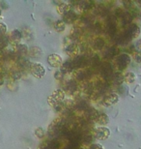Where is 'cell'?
Returning a JSON list of instances; mask_svg holds the SVG:
<instances>
[{
    "label": "cell",
    "instance_id": "obj_1",
    "mask_svg": "<svg viewBox=\"0 0 141 149\" xmlns=\"http://www.w3.org/2000/svg\"><path fill=\"white\" fill-rule=\"evenodd\" d=\"M139 34H140L139 26L133 23V24H131L128 26V28L126 30L125 33L120 37L119 42L120 43H126V42H128V41L133 40V39L137 38L139 36Z\"/></svg>",
    "mask_w": 141,
    "mask_h": 149
},
{
    "label": "cell",
    "instance_id": "obj_2",
    "mask_svg": "<svg viewBox=\"0 0 141 149\" xmlns=\"http://www.w3.org/2000/svg\"><path fill=\"white\" fill-rule=\"evenodd\" d=\"M65 98V91H63L62 89H57L53 93L51 94V96L49 97V104L50 106L54 107L55 105L59 103H62V101Z\"/></svg>",
    "mask_w": 141,
    "mask_h": 149
},
{
    "label": "cell",
    "instance_id": "obj_3",
    "mask_svg": "<svg viewBox=\"0 0 141 149\" xmlns=\"http://www.w3.org/2000/svg\"><path fill=\"white\" fill-rule=\"evenodd\" d=\"M29 70L35 77L41 79L46 74V68L40 63H31L29 66Z\"/></svg>",
    "mask_w": 141,
    "mask_h": 149
},
{
    "label": "cell",
    "instance_id": "obj_4",
    "mask_svg": "<svg viewBox=\"0 0 141 149\" xmlns=\"http://www.w3.org/2000/svg\"><path fill=\"white\" fill-rule=\"evenodd\" d=\"M101 74L106 79H112L113 77V67L110 63H103L100 67Z\"/></svg>",
    "mask_w": 141,
    "mask_h": 149
},
{
    "label": "cell",
    "instance_id": "obj_5",
    "mask_svg": "<svg viewBox=\"0 0 141 149\" xmlns=\"http://www.w3.org/2000/svg\"><path fill=\"white\" fill-rule=\"evenodd\" d=\"M94 136L96 139H100V141H104V139H108L110 136V131L106 127H99L95 130Z\"/></svg>",
    "mask_w": 141,
    "mask_h": 149
},
{
    "label": "cell",
    "instance_id": "obj_6",
    "mask_svg": "<svg viewBox=\"0 0 141 149\" xmlns=\"http://www.w3.org/2000/svg\"><path fill=\"white\" fill-rule=\"evenodd\" d=\"M116 62H117V66L119 67V69L123 70L131 63V57L127 53H121V54L118 55V57H117Z\"/></svg>",
    "mask_w": 141,
    "mask_h": 149
},
{
    "label": "cell",
    "instance_id": "obj_7",
    "mask_svg": "<svg viewBox=\"0 0 141 149\" xmlns=\"http://www.w3.org/2000/svg\"><path fill=\"white\" fill-rule=\"evenodd\" d=\"M72 61H73L74 69H80V68L84 67V66H86V65L89 64L88 59H87L85 57V55H83V54L76 55Z\"/></svg>",
    "mask_w": 141,
    "mask_h": 149
},
{
    "label": "cell",
    "instance_id": "obj_8",
    "mask_svg": "<svg viewBox=\"0 0 141 149\" xmlns=\"http://www.w3.org/2000/svg\"><path fill=\"white\" fill-rule=\"evenodd\" d=\"M47 63L53 68H57V67L61 66L63 63V60L60 55L52 53V54H50L49 57H47Z\"/></svg>",
    "mask_w": 141,
    "mask_h": 149
},
{
    "label": "cell",
    "instance_id": "obj_9",
    "mask_svg": "<svg viewBox=\"0 0 141 149\" xmlns=\"http://www.w3.org/2000/svg\"><path fill=\"white\" fill-rule=\"evenodd\" d=\"M119 100V96L117 94H114V93H111V94H108L107 96H106L103 98V104L104 106L106 107H109V106H113L115 105V104L118 102Z\"/></svg>",
    "mask_w": 141,
    "mask_h": 149
},
{
    "label": "cell",
    "instance_id": "obj_10",
    "mask_svg": "<svg viewBox=\"0 0 141 149\" xmlns=\"http://www.w3.org/2000/svg\"><path fill=\"white\" fill-rule=\"evenodd\" d=\"M64 52L70 56H76L79 53V47L76 44H70L64 49Z\"/></svg>",
    "mask_w": 141,
    "mask_h": 149
},
{
    "label": "cell",
    "instance_id": "obj_11",
    "mask_svg": "<svg viewBox=\"0 0 141 149\" xmlns=\"http://www.w3.org/2000/svg\"><path fill=\"white\" fill-rule=\"evenodd\" d=\"M74 70H76V69H74L73 61L72 60L65 61L64 63H62V65H61V73L62 74L71 73V72H73Z\"/></svg>",
    "mask_w": 141,
    "mask_h": 149
},
{
    "label": "cell",
    "instance_id": "obj_12",
    "mask_svg": "<svg viewBox=\"0 0 141 149\" xmlns=\"http://www.w3.org/2000/svg\"><path fill=\"white\" fill-rule=\"evenodd\" d=\"M63 17H64L63 22L65 23H73L77 19V15L74 11H69L67 14L63 16Z\"/></svg>",
    "mask_w": 141,
    "mask_h": 149
},
{
    "label": "cell",
    "instance_id": "obj_13",
    "mask_svg": "<svg viewBox=\"0 0 141 149\" xmlns=\"http://www.w3.org/2000/svg\"><path fill=\"white\" fill-rule=\"evenodd\" d=\"M106 32L110 36H114L117 32V25L111 19H109L106 23Z\"/></svg>",
    "mask_w": 141,
    "mask_h": 149
},
{
    "label": "cell",
    "instance_id": "obj_14",
    "mask_svg": "<svg viewBox=\"0 0 141 149\" xmlns=\"http://www.w3.org/2000/svg\"><path fill=\"white\" fill-rule=\"evenodd\" d=\"M91 76V70H77L76 73V77L78 80H83Z\"/></svg>",
    "mask_w": 141,
    "mask_h": 149
},
{
    "label": "cell",
    "instance_id": "obj_15",
    "mask_svg": "<svg viewBox=\"0 0 141 149\" xmlns=\"http://www.w3.org/2000/svg\"><path fill=\"white\" fill-rule=\"evenodd\" d=\"M56 10L60 15H63V16H64V15L67 14L69 11H71V6H70L69 3L62 2V3H60L58 6H57Z\"/></svg>",
    "mask_w": 141,
    "mask_h": 149
},
{
    "label": "cell",
    "instance_id": "obj_16",
    "mask_svg": "<svg viewBox=\"0 0 141 149\" xmlns=\"http://www.w3.org/2000/svg\"><path fill=\"white\" fill-rule=\"evenodd\" d=\"M116 55H118V49L115 47H108L106 52H104V58L106 59H112L113 57H115Z\"/></svg>",
    "mask_w": 141,
    "mask_h": 149
},
{
    "label": "cell",
    "instance_id": "obj_17",
    "mask_svg": "<svg viewBox=\"0 0 141 149\" xmlns=\"http://www.w3.org/2000/svg\"><path fill=\"white\" fill-rule=\"evenodd\" d=\"M76 5L77 7H78L80 10H89V9L93 8V6H94V2L92 1H87V0H83V1H78L76 2Z\"/></svg>",
    "mask_w": 141,
    "mask_h": 149
},
{
    "label": "cell",
    "instance_id": "obj_18",
    "mask_svg": "<svg viewBox=\"0 0 141 149\" xmlns=\"http://www.w3.org/2000/svg\"><path fill=\"white\" fill-rule=\"evenodd\" d=\"M77 90V83L74 80H69V81L66 83V91L70 94L74 93Z\"/></svg>",
    "mask_w": 141,
    "mask_h": 149
},
{
    "label": "cell",
    "instance_id": "obj_19",
    "mask_svg": "<svg viewBox=\"0 0 141 149\" xmlns=\"http://www.w3.org/2000/svg\"><path fill=\"white\" fill-rule=\"evenodd\" d=\"M121 19H122V22L124 24H128V23H131V22H133V16L131 15V13L130 11H126V12H123Z\"/></svg>",
    "mask_w": 141,
    "mask_h": 149
},
{
    "label": "cell",
    "instance_id": "obj_20",
    "mask_svg": "<svg viewBox=\"0 0 141 149\" xmlns=\"http://www.w3.org/2000/svg\"><path fill=\"white\" fill-rule=\"evenodd\" d=\"M29 54L33 58H39L42 54V49L39 47H31L29 49Z\"/></svg>",
    "mask_w": 141,
    "mask_h": 149
},
{
    "label": "cell",
    "instance_id": "obj_21",
    "mask_svg": "<svg viewBox=\"0 0 141 149\" xmlns=\"http://www.w3.org/2000/svg\"><path fill=\"white\" fill-rule=\"evenodd\" d=\"M93 47H94L95 49L97 50H101L103 49L104 47V41L103 38H96L94 42H93Z\"/></svg>",
    "mask_w": 141,
    "mask_h": 149
},
{
    "label": "cell",
    "instance_id": "obj_22",
    "mask_svg": "<svg viewBox=\"0 0 141 149\" xmlns=\"http://www.w3.org/2000/svg\"><path fill=\"white\" fill-rule=\"evenodd\" d=\"M53 27H54V29H55L56 31L62 32V31L65 30L66 23L63 22L62 19H59V20H57V22H55L54 23H53Z\"/></svg>",
    "mask_w": 141,
    "mask_h": 149
},
{
    "label": "cell",
    "instance_id": "obj_23",
    "mask_svg": "<svg viewBox=\"0 0 141 149\" xmlns=\"http://www.w3.org/2000/svg\"><path fill=\"white\" fill-rule=\"evenodd\" d=\"M97 123H99L100 125H106L108 123V117H107L106 114L104 113H101V114H99L97 119H96Z\"/></svg>",
    "mask_w": 141,
    "mask_h": 149
},
{
    "label": "cell",
    "instance_id": "obj_24",
    "mask_svg": "<svg viewBox=\"0 0 141 149\" xmlns=\"http://www.w3.org/2000/svg\"><path fill=\"white\" fill-rule=\"evenodd\" d=\"M17 54H19V55H25L26 53L28 52L27 46L24 44L19 45V46H17Z\"/></svg>",
    "mask_w": 141,
    "mask_h": 149
},
{
    "label": "cell",
    "instance_id": "obj_25",
    "mask_svg": "<svg viewBox=\"0 0 141 149\" xmlns=\"http://www.w3.org/2000/svg\"><path fill=\"white\" fill-rule=\"evenodd\" d=\"M11 38L13 39V40H14L15 42L19 41L20 39L22 38V31L19 30V29H16V30H14L13 32H12V34H11Z\"/></svg>",
    "mask_w": 141,
    "mask_h": 149
},
{
    "label": "cell",
    "instance_id": "obj_26",
    "mask_svg": "<svg viewBox=\"0 0 141 149\" xmlns=\"http://www.w3.org/2000/svg\"><path fill=\"white\" fill-rule=\"evenodd\" d=\"M123 77H124L125 81L128 82V83H133L134 80H135V74H134L133 73H131V72L127 73Z\"/></svg>",
    "mask_w": 141,
    "mask_h": 149
},
{
    "label": "cell",
    "instance_id": "obj_27",
    "mask_svg": "<svg viewBox=\"0 0 141 149\" xmlns=\"http://www.w3.org/2000/svg\"><path fill=\"white\" fill-rule=\"evenodd\" d=\"M47 146L49 149H58L60 147V142H59L58 139H51Z\"/></svg>",
    "mask_w": 141,
    "mask_h": 149
},
{
    "label": "cell",
    "instance_id": "obj_28",
    "mask_svg": "<svg viewBox=\"0 0 141 149\" xmlns=\"http://www.w3.org/2000/svg\"><path fill=\"white\" fill-rule=\"evenodd\" d=\"M9 43V38L7 36H2L0 37V49H3V47H7V45Z\"/></svg>",
    "mask_w": 141,
    "mask_h": 149
},
{
    "label": "cell",
    "instance_id": "obj_29",
    "mask_svg": "<svg viewBox=\"0 0 141 149\" xmlns=\"http://www.w3.org/2000/svg\"><path fill=\"white\" fill-rule=\"evenodd\" d=\"M113 80L114 82L116 83V84H121V83L123 82V80H124V77H123L120 74H113Z\"/></svg>",
    "mask_w": 141,
    "mask_h": 149
},
{
    "label": "cell",
    "instance_id": "obj_30",
    "mask_svg": "<svg viewBox=\"0 0 141 149\" xmlns=\"http://www.w3.org/2000/svg\"><path fill=\"white\" fill-rule=\"evenodd\" d=\"M35 135H36V136H37V138H39V139L44 138V129H43V128H37V129L35 130Z\"/></svg>",
    "mask_w": 141,
    "mask_h": 149
},
{
    "label": "cell",
    "instance_id": "obj_31",
    "mask_svg": "<svg viewBox=\"0 0 141 149\" xmlns=\"http://www.w3.org/2000/svg\"><path fill=\"white\" fill-rule=\"evenodd\" d=\"M6 30H7V26H6L4 23L0 22V37L4 36L6 33Z\"/></svg>",
    "mask_w": 141,
    "mask_h": 149
},
{
    "label": "cell",
    "instance_id": "obj_32",
    "mask_svg": "<svg viewBox=\"0 0 141 149\" xmlns=\"http://www.w3.org/2000/svg\"><path fill=\"white\" fill-rule=\"evenodd\" d=\"M53 108H54L56 111H61L62 109H64V105H63V103H59V104H57V105H55Z\"/></svg>",
    "mask_w": 141,
    "mask_h": 149
},
{
    "label": "cell",
    "instance_id": "obj_33",
    "mask_svg": "<svg viewBox=\"0 0 141 149\" xmlns=\"http://www.w3.org/2000/svg\"><path fill=\"white\" fill-rule=\"evenodd\" d=\"M134 59L137 63H141V52H136L135 55H134Z\"/></svg>",
    "mask_w": 141,
    "mask_h": 149
},
{
    "label": "cell",
    "instance_id": "obj_34",
    "mask_svg": "<svg viewBox=\"0 0 141 149\" xmlns=\"http://www.w3.org/2000/svg\"><path fill=\"white\" fill-rule=\"evenodd\" d=\"M90 149H103V147L101 146V144H99V143H94V144L91 145Z\"/></svg>",
    "mask_w": 141,
    "mask_h": 149
},
{
    "label": "cell",
    "instance_id": "obj_35",
    "mask_svg": "<svg viewBox=\"0 0 141 149\" xmlns=\"http://www.w3.org/2000/svg\"><path fill=\"white\" fill-rule=\"evenodd\" d=\"M135 49H137V52H141V39H139L135 44Z\"/></svg>",
    "mask_w": 141,
    "mask_h": 149
},
{
    "label": "cell",
    "instance_id": "obj_36",
    "mask_svg": "<svg viewBox=\"0 0 141 149\" xmlns=\"http://www.w3.org/2000/svg\"><path fill=\"white\" fill-rule=\"evenodd\" d=\"M39 149H49V148H47V145H41L40 148H39Z\"/></svg>",
    "mask_w": 141,
    "mask_h": 149
},
{
    "label": "cell",
    "instance_id": "obj_37",
    "mask_svg": "<svg viewBox=\"0 0 141 149\" xmlns=\"http://www.w3.org/2000/svg\"><path fill=\"white\" fill-rule=\"evenodd\" d=\"M135 4H137V5H140L141 6V1H136V2H134Z\"/></svg>",
    "mask_w": 141,
    "mask_h": 149
},
{
    "label": "cell",
    "instance_id": "obj_38",
    "mask_svg": "<svg viewBox=\"0 0 141 149\" xmlns=\"http://www.w3.org/2000/svg\"><path fill=\"white\" fill-rule=\"evenodd\" d=\"M140 15H141V14H140Z\"/></svg>",
    "mask_w": 141,
    "mask_h": 149
}]
</instances>
